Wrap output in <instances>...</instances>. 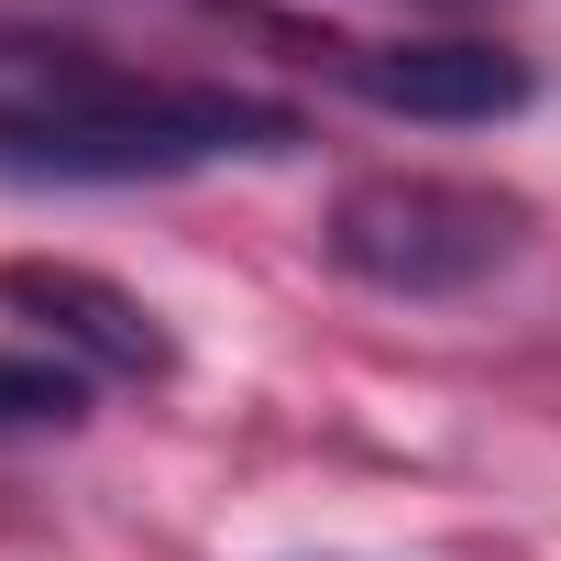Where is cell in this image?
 <instances>
[{
  "label": "cell",
  "instance_id": "1",
  "mask_svg": "<svg viewBox=\"0 0 561 561\" xmlns=\"http://www.w3.org/2000/svg\"><path fill=\"white\" fill-rule=\"evenodd\" d=\"M231 154H298V111L253 100V89L111 78V67L0 89V176L133 187V176H198V165H231Z\"/></svg>",
  "mask_w": 561,
  "mask_h": 561
},
{
  "label": "cell",
  "instance_id": "2",
  "mask_svg": "<svg viewBox=\"0 0 561 561\" xmlns=\"http://www.w3.org/2000/svg\"><path fill=\"white\" fill-rule=\"evenodd\" d=\"M528 198L473 176H364L331 198V264L386 298H462L495 264H517Z\"/></svg>",
  "mask_w": 561,
  "mask_h": 561
},
{
  "label": "cell",
  "instance_id": "3",
  "mask_svg": "<svg viewBox=\"0 0 561 561\" xmlns=\"http://www.w3.org/2000/svg\"><path fill=\"white\" fill-rule=\"evenodd\" d=\"M0 309H12V320H34V331H45L67 364H89V375H122V386L176 375V331H165L133 287L89 275V264H56V253L0 264Z\"/></svg>",
  "mask_w": 561,
  "mask_h": 561
},
{
  "label": "cell",
  "instance_id": "4",
  "mask_svg": "<svg viewBox=\"0 0 561 561\" xmlns=\"http://www.w3.org/2000/svg\"><path fill=\"white\" fill-rule=\"evenodd\" d=\"M342 78L397 122H506V111H528V67L506 45H462V34L451 45H353Z\"/></svg>",
  "mask_w": 561,
  "mask_h": 561
},
{
  "label": "cell",
  "instance_id": "5",
  "mask_svg": "<svg viewBox=\"0 0 561 561\" xmlns=\"http://www.w3.org/2000/svg\"><path fill=\"white\" fill-rule=\"evenodd\" d=\"M78 419V375L56 353H0V430H67Z\"/></svg>",
  "mask_w": 561,
  "mask_h": 561
}]
</instances>
